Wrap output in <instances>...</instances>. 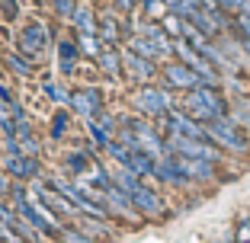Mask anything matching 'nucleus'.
<instances>
[{
    "label": "nucleus",
    "mask_w": 250,
    "mask_h": 243,
    "mask_svg": "<svg viewBox=\"0 0 250 243\" xmlns=\"http://www.w3.org/2000/svg\"><path fill=\"white\" fill-rule=\"evenodd\" d=\"M157 183L167 186V189H186L189 183V176L183 173V167H180V160L173 154L164 157V160H157Z\"/></svg>",
    "instance_id": "15"
},
{
    "label": "nucleus",
    "mask_w": 250,
    "mask_h": 243,
    "mask_svg": "<svg viewBox=\"0 0 250 243\" xmlns=\"http://www.w3.org/2000/svg\"><path fill=\"white\" fill-rule=\"evenodd\" d=\"M112 183L132 199V205L138 208V214L145 221H167L170 218V208H167V202H164L161 189L145 183V179H141L138 173H132L128 167H112Z\"/></svg>",
    "instance_id": "1"
},
{
    "label": "nucleus",
    "mask_w": 250,
    "mask_h": 243,
    "mask_svg": "<svg viewBox=\"0 0 250 243\" xmlns=\"http://www.w3.org/2000/svg\"><path fill=\"white\" fill-rule=\"evenodd\" d=\"M74 224H77L81 230H87L90 237H96V240H106V237H112V234H116L112 221H100V218H90V214H81V218H77Z\"/></svg>",
    "instance_id": "23"
},
{
    "label": "nucleus",
    "mask_w": 250,
    "mask_h": 243,
    "mask_svg": "<svg viewBox=\"0 0 250 243\" xmlns=\"http://www.w3.org/2000/svg\"><path fill=\"white\" fill-rule=\"evenodd\" d=\"M103 154H109V160L116 163V167H128V163H132V148H125L122 141H116V138L109 141V148H106Z\"/></svg>",
    "instance_id": "26"
},
{
    "label": "nucleus",
    "mask_w": 250,
    "mask_h": 243,
    "mask_svg": "<svg viewBox=\"0 0 250 243\" xmlns=\"http://www.w3.org/2000/svg\"><path fill=\"white\" fill-rule=\"evenodd\" d=\"M74 7H77V0H52V10H55V16H58L61 22H71Z\"/></svg>",
    "instance_id": "29"
},
{
    "label": "nucleus",
    "mask_w": 250,
    "mask_h": 243,
    "mask_svg": "<svg viewBox=\"0 0 250 243\" xmlns=\"http://www.w3.org/2000/svg\"><path fill=\"white\" fill-rule=\"evenodd\" d=\"M93 148L90 144H83V148H74L64 154V173L67 176H87V169L93 167Z\"/></svg>",
    "instance_id": "17"
},
{
    "label": "nucleus",
    "mask_w": 250,
    "mask_h": 243,
    "mask_svg": "<svg viewBox=\"0 0 250 243\" xmlns=\"http://www.w3.org/2000/svg\"><path fill=\"white\" fill-rule=\"evenodd\" d=\"M71 118H74L71 109L55 106V112L48 115V134H52V141H64L67 138V131H71Z\"/></svg>",
    "instance_id": "22"
},
{
    "label": "nucleus",
    "mask_w": 250,
    "mask_h": 243,
    "mask_svg": "<svg viewBox=\"0 0 250 243\" xmlns=\"http://www.w3.org/2000/svg\"><path fill=\"white\" fill-rule=\"evenodd\" d=\"M206 134L215 148H221L228 157H247L250 154V134L237 125L234 118H215V122H206Z\"/></svg>",
    "instance_id": "3"
},
{
    "label": "nucleus",
    "mask_w": 250,
    "mask_h": 243,
    "mask_svg": "<svg viewBox=\"0 0 250 243\" xmlns=\"http://www.w3.org/2000/svg\"><path fill=\"white\" fill-rule=\"evenodd\" d=\"M119 48H122V64H125V83H132V87L157 83V77H161V64H157V61L141 58L128 45H119Z\"/></svg>",
    "instance_id": "5"
},
{
    "label": "nucleus",
    "mask_w": 250,
    "mask_h": 243,
    "mask_svg": "<svg viewBox=\"0 0 250 243\" xmlns=\"http://www.w3.org/2000/svg\"><path fill=\"white\" fill-rule=\"evenodd\" d=\"M96 36H100V42L106 45H125V36H122V16L112 10V3H106V7H100V26H96Z\"/></svg>",
    "instance_id": "11"
},
{
    "label": "nucleus",
    "mask_w": 250,
    "mask_h": 243,
    "mask_svg": "<svg viewBox=\"0 0 250 243\" xmlns=\"http://www.w3.org/2000/svg\"><path fill=\"white\" fill-rule=\"evenodd\" d=\"M177 157V154H173ZM180 167H183V173L189 176L192 186H215L221 183V173H218V163L212 160H199V157H177Z\"/></svg>",
    "instance_id": "10"
},
{
    "label": "nucleus",
    "mask_w": 250,
    "mask_h": 243,
    "mask_svg": "<svg viewBox=\"0 0 250 243\" xmlns=\"http://www.w3.org/2000/svg\"><path fill=\"white\" fill-rule=\"evenodd\" d=\"M196 96L215 112V118H228L231 115V103H228V96H225L221 87H208V83H202V87H196Z\"/></svg>",
    "instance_id": "16"
},
{
    "label": "nucleus",
    "mask_w": 250,
    "mask_h": 243,
    "mask_svg": "<svg viewBox=\"0 0 250 243\" xmlns=\"http://www.w3.org/2000/svg\"><path fill=\"white\" fill-rule=\"evenodd\" d=\"M61 243H100L96 237H90L87 230H81L77 224H64L61 227V237H58Z\"/></svg>",
    "instance_id": "27"
},
{
    "label": "nucleus",
    "mask_w": 250,
    "mask_h": 243,
    "mask_svg": "<svg viewBox=\"0 0 250 243\" xmlns=\"http://www.w3.org/2000/svg\"><path fill=\"white\" fill-rule=\"evenodd\" d=\"M83 55L81 48H77V38H58V58H55V64H58V77H74L77 74V64H83Z\"/></svg>",
    "instance_id": "12"
},
{
    "label": "nucleus",
    "mask_w": 250,
    "mask_h": 243,
    "mask_svg": "<svg viewBox=\"0 0 250 243\" xmlns=\"http://www.w3.org/2000/svg\"><path fill=\"white\" fill-rule=\"evenodd\" d=\"M103 205L109 208L112 218H119V221H125V224H141V221H145V218L138 214V208L132 205V199H128L116 183L103 189Z\"/></svg>",
    "instance_id": "8"
},
{
    "label": "nucleus",
    "mask_w": 250,
    "mask_h": 243,
    "mask_svg": "<svg viewBox=\"0 0 250 243\" xmlns=\"http://www.w3.org/2000/svg\"><path fill=\"white\" fill-rule=\"evenodd\" d=\"M161 83H167V87L177 90V93H189V90L202 87V77H199L189 64H183L180 58H170V61L161 64Z\"/></svg>",
    "instance_id": "6"
},
{
    "label": "nucleus",
    "mask_w": 250,
    "mask_h": 243,
    "mask_svg": "<svg viewBox=\"0 0 250 243\" xmlns=\"http://www.w3.org/2000/svg\"><path fill=\"white\" fill-rule=\"evenodd\" d=\"M135 115H145V118H164L170 109L180 106V93L170 90L167 83H147V87H135L132 96H128Z\"/></svg>",
    "instance_id": "2"
},
{
    "label": "nucleus",
    "mask_w": 250,
    "mask_h": 243,
    "mask_svg": "<svg viewBox=\"0 0 250 243\" xmlns=\"http://www.w3.org/2000/svg\"><path fill=\"white\" fill-rule=\"evenodd\" d=\"M16 141H20V148H22V157H39L42 154V141H39L32 122H16Z\"/></svg>",
    "instance_id": "20"
},
{
    "label": "nucleus",
    "mask_w": 250,
    "mask_h": 243,
    "mask_svg": "<svg viewBox=\"0 0 250 243\" xmlns=\"http://www.w3.org/2000/svg\"><path fill=\"white\" fill-rule=\"evenodd\" d=\"M109 3L119 16H132V13H138V7H141V0H109Z\"/></svg>",
    "instance_id": "31"
},
{
    "label": "nucleus",
    "mask_w": 250,
    "mask_h": 243,
    "mask_svg": "<svg viewBox=\"0 0 250 243\" xmlns=\"http://www.w3.org/2000/svg\"><path fill=\"white\" fill-rule=\"evenodd\" d=\"M77 48H81V55L87 61H96L100 58V52H103V42H100V36L96 32H77Z\"/></svg>",
    "instance_id": "24"
},
{
    "label": "nucleus",
    "mask_w": 250,
    "mask_h": 243,
    "mask_svg": "<svg viewBox=\"0 0 250 243\" xmlns=\"http://www.w3.org/2000/svg\"><path fill=\"white\" fill-rule=\"evenodd\" d=\"M125 45H128L132 52H138L141 58H147V61H157V64H164V55L157 52V48H154V45H151V42H147L145 36H132V38H128V42H125Z\"/></svg>",
    "instance_id": "25"
},
{
    "label": "nucleus",
    "mask_w": 250,
    "mask_h": 243,
    "mask_svg": "<svg viewBox=\"0 0 250 243\" xmlns=\"http://www.w3.org/2000/svg\"><path fill=\"white\" fill-rule=\"evenodd\" d=\"M0 167L10 173L13 183H32L42 176V160L39 157H22V154H3Z\"/></svg>",
    "instance_id": "9"
},
{
    "label": "nucleus",
    "mask_w": 250,
    "mask_h": 243,
    "mask_svg": "<svg viewBox=\"0 0 250 243\" xmlns=\"http://www.w3.org/2000/svg\"><path fill=\"white\" fill-rule=\"evenodd\" d=\"M71 26H74V32H96V26H100V10H93L90 0H77Z\"/></svg>",
    "instance_id": "19"
},
{
    "label": "nucleus",
    "mask_w": 250,
    "mask_h": 243,
    "mask_svg": "<svg viewBox=\"0 0 250 243\" xmlns=\"http://www.w3.org/2000/svg\"><path fill=\"white\" fill-rule=\"evenodd\" d=\"M96 71L106 77V80L112 83H122L125 80V64H122V48H116V45H106L103 52H100V58H96Z\"/></svg>",
    "instance_id": "13"
},
{
    "label": "nucleus",
    "mask_w": 250,
    "mask_h": 243,
    "mask_svg": "<svg viewBox=\"0 0 250 243\" xmlns=\"http://www.w3.org/2000/svg\"><path fill=\"white\" fill-rule=\"evenodd\" d=\"M3 67L20 80H32L39 74V61H32L29 55H22L20 48H3Z\"/></svg>",
    "instance_id": "14"
},
{
    "label": "nucleus",
    "mask_w": 250,
    "mask_h": 243,
    "mask_svg": "<svg viewBox=\"0 0 250 243\" xmlns=\"http://www.w3.org/2000/svg\"><path fill=\"white\" fill-rule=\"evenodd\" d=\"M180 109L189 112V115L196 118V122H202V125H206V122H215V112L196 96V90H189V93H180Z\"/></svg>",
    "instance_id": "21"
},
{
    "label": "nucleus",
    "mask_w": 250,
    "mask_h": 243,
    "mask_svg": "<svg viewBox=\"0 0 250 243\" xmlns=\"http://www.w3.org/2000/svg\"><path fill=\"white\" fill-rule=\"evenodd\" d=\"M13 99H16L13 87H10L7 80H0V103H3V106H10V103H13Z\"/></svg>",
    "instance_id": "35"
},
{
    "label": "nucleus",
    "mask_w": 250,
    "mask_h": 243,
    "mask_svg": "<svg viewBox=\"0 0 250 243\" xmlns=\"http://www.w3.org/2000/svg\"><path fill=\"white\" fill-rule=\"evenodd\" d=\"M0 16L7 22H13L16 16H20V3H16V0H0Z\"/></svg>",
    "instance_id": "32"
},
{
    "label": "nucleus",
    "mask_w": 250,
    "mask_h": 243,
    "mask_svg": "<svg viewBox=\"0 0 250 243\" xmlns=\"http://www.w3.org/2000/svg\"><path fill=\"white\" fill-rule=\"evenodd\" d=\"M161 22H164V29H167L173 38H183V16H177V13H167Z\"/></svg>",
    "instance_id": "30"
},
{
    "label": "nucleus",
    "mask_w": 250,
    "mask_h": 243,
    "mask_svg": "<svg viewBox=\"0 0 250 243\" xmlns=\"http://www.w3.org/2000/svg\"><path fill=\"white\" fill-rule=\"evenodd\" d=\"M106 109V96L100 87H93V83H87V87H77L71 96V112L81 122H90V118H96L100 112Z\"/></svg>",
    "instance_id": "7"
},
{
    "label": "nucleus",
    "mask_w": 250,
    "mask_h": 243,
    "mask_svg": "<svg viewBox=\"0 0 250 243\" xmlns=\"http://www.w3.org/2000/svg\"><path fill=\"white\" fill-rule=\"evenodd\" d=\"M141 16H147V19H157L161 22L164 16H167V0H141Z\"/></svg>",
    "instance_id": "28"
},
{
    "label": "nucleus",
    "mask_w": 250,
    "mask_h": 243,
    "mask_svg": "<svg viewBox=\"0 0 250 243\" xmlns=\"http://www.w3.org/2000/svg\"><path fill=\"white\" fill-rule=\"evenodd\" d=\"M10 189H13V179L3 167H0V199H10Z\"/></svg>",
    "instance_id": "34"
},
{
    "label": "nucleus",
    "mask_w": 250,
    "mask_h": 243,
    "mask_svg": "<svg viewBox=\"0 0 250 243\" xmlns=\"http://www.w3.org/2000/svg\"><path fill=\"white\" fill-rule=\"evenodd\" d=\"M42 96L52 106H61V109H71V96L74 90L64 83V77H45L42 80Z\"/></svg>",
    "instance_id": "18"
},
{
    "label": "nucleus",
    "mask_w": 250,
    "mask_h": 243,
    "mask_svg": "<svg viewBox=\"0 0 250 243\" xmlns=\"http://www.w3.org/2000/svg\"><path fill=\"white\" fill-rule=\"evenodd\" d=\"M0 243H3V240H0Z\"/></svg>",
    "instance_id": "39"
},
{
    "label": "nucleus",
    "mask_w": 250,
    "mask_h": 243,
    "mask_svg": "<svg viewBox=\"0 0 250 243\" xmlns=\"http://www.w3.org/2000/svg\"><path fill=\"white\" fill-rule=\"evenodd\" d=\"M55 42H58V38H55V29L45 19L26 22V26L20 29V36H16V48H20L22 55H29L32 61H39L45 52H52Z\"/></svg>",
    "instance_id": "4"
},
{
    "label": "nucleus",
    "mask_w": 250,
    "mask_h": 243,
    "mask_svg": "<svg viewBox=\"0 0 250 243\" xmlns=\"http://www.w3.org/2000/svg\"><path fill=\"white\" fill-rule=\"evenodd\" d=\"M13 29H10V22H7V26H0V42H3V45H7V42H13Z\"/></svg>",
    "instance_id": "37"
},
{
    "label": "nucleus",
    "mask_w": 250,
    "mask_h": 243,
    "mask_svg": "<svg viewBox=\"0 0 250 243\" xmlns=\"http://www.w3.org/2000/svg\"><path fill=\"white\" fill-rule=\"evenodd\" d=\"M237 42H241V52L247 55V61H250V38H237Z\"/></svg>",
    "instance_id": "38"
},
{
    "label": "nucleus",
    "mask_w": 250,
    "mask_h": 243,
    "mask_svg": "<svg viewBox=\"0 0 250 243\" xmlns=\"http://www.w3.org/2000/svg\"><path fill=\"white\" fill-rule=\"evenodd\" d=\"M241 3H244V0H218V7L225 10L228 16H237V13H241Z\"/></svg>",
    "instance_id": "36"
},
{
    "label": "nucleus",
    "mask_w": 250,
    "mask_h": 243,
    "mask_svg": "<svg viewBox=\"0 0 250 243\" xmlns=\"http://www.w3.org/2000/svg\"><path fill=\"white\" fill-rule=\"evenodd\" d=\"M7 109H10V115H13L16 122H29V112H26V106H22L20 99H13V103H10Z\"/></svg>",
    "instance_id": "33"
}]
</instances>
